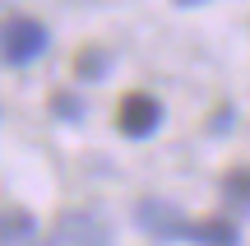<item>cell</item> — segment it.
I'll return each instance as SVG.
<instances>
[{"label": "cell", "mask_w": 250, "mask_h": 246, "mask_svg": "<svg viewBox=\"0 0 250 246\" xmlns=\"http://www.w3.org/2000/svg\"><path fill=\"white\" fill-rule=\"evenodd\" d=\"M42 51H46V28L37 23V19L9 14L5 23H0V56H5L9 65H28Z\"/></svg>", "instance_id": "6da1fadb"}, {"label": "cell", "mask_w": 250, "mask_h": 246, "mask_svg": "<svg viewBox=\"0 0 250 246\" xmlns=\"http://www.w3.org/2000/svg\"><path fill=\"white\" fill-rule=\"evenodd\" d=\"M46 246H111V232H107V223H102L98 214L70 209V214H61V219L51 223Z\"/></svg>", "instance_id": "7a4b0ae2"}, {"label": "cell", "mask_w": 250, "mask_h": 246, "mask_svg": "<svg viewBox=\"0 0 250 246\" xmlns=\"http://www.w3.org/2000/svg\"><path fill=\"white\" fill-rule=\"evenodd\" d=\"M158 126H162V102L153 98V93H125V98L116 102V130L121 135L144 139Z\"/></svg>", "instance_id": "3957f363"}, {"label": "cell", "mask_w": 250, "mask_h": 246, "mask_svg": "<svg viewBox=\"0 0 250 246\" xmlns=\"http://www.w3.org/2000/svg\"><path fill=\"white\" fill-rule=\"evenodd\" d=\"M176 237L199 242V246H236V242H241V232H236L232 219H199V223H181Z\"/></svg>", "instance_id": "277c9868"}, {"label": "cell", "mask_w": 250, "mask_h": 246, "mask_svg": "<svg viewBox=\"0 0 250 246\" xmlns=\"http://www.w3.org/2000/svg\"><path fill=\"white\" fill-rule=\"evenodd\" d=\"M139 223L153 232V237H176L181 232V214H176V204H162V200H144L139 204Z\"/></svg>", "instance_id": "5b68a950"}, {"label": "cell", "mask_w": 250, "mask_h": 246, "mask_svg": "<svg viewBox=\"0 0 250 246\" xmlns=\"http://www.w3.org/2000/svg\"><path fill=\"white\" fill-rule=\"evenodd\" d=\"M37 232V223H33V214L28 209H19V204H5L0 209V246H19V242H28Z\"/></svg>", "instance_id": "8992f818"}, {"label": "cell", "mask_w": 250, "mask_h": 246, "mask_svg": "<svg viewBox=\"0 0 250 246\" xmlns=\"http://www.w3.org/2000/svg\"><path fill=\"white\" fill-rule=\"evenodd\" d=\"M223 195L236 209H250V167H232V172L223 177Z\"/></svg>", "instance_id": "52a82bcc"}, {"label": "cell", "mask_w": 250, "mask_h": 246, "mask_svg": "<svg viewBox=\"0 0 250 246\" xmlns=\"http://www.w3.org/2000/svg\"><path fill=\"white\" fill-rule=\"evenodd\" d=\"M102 70H107V56H102L98 46H88V51L74 56V74H83V79H98Z\"/></svg>", "instance_id": "ba28073f"}, {"label": "cell", "mask_w": 250, "mask_h": 246, "mask_svg": "<svg viewBox=\"0 0 250 246\" xmlns=\"http://www.w3.org/2000/svg\"><path fill=\"white\" fill-rule=\"evenodd\" d=\"M51 107L61 112V116H70V121H74V116L83 112V102H79V98H70V93H56V98H51Z\"/></svg>", "instance_id": "9c48e42d"}, {"label": "cell", "mask_w": 250, "mask_h": 246, "mask_svg": "<svg viewBox=\"0 0 250 246\" xmlns=\"http://www.w3.org/2000/svg\"><path fill=\"white\" fill-rule=\"evenodd\" d=\"M181 5H199V0H181Z\"/></svg>", "instance_id": "30bf717a"}]
</instances>
